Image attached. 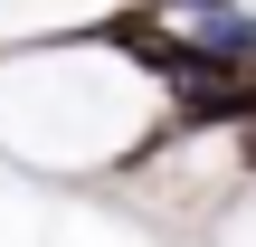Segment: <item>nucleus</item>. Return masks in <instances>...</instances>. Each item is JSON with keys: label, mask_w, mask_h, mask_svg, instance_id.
Segmentation results:
<instances>
[{"label": "nucleus", "mask_w": 256, "mask_h": 247, "mask_svg": "<svg viewBox=\"0 0 256 247\" xmlns=\"http://www.w3.org/2000/svg\"><path fill=\"white\" fill-rule=\"evenodd\" d=\"M238 162H247V171H256V133H247V143H238Z\"/></svg>", "instance_id": "nucleus-1"}]
</instances>
